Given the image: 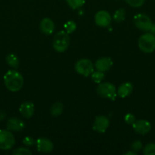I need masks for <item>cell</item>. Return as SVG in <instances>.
<instances>
[{"mask_svg":"<svg viewBox=\"0 0 155 155\" xmlns=\"http://www.w3.org/2000/svg\"><path fill=\"white\" fill-rule=\"evenodd\" d=\"M74 69L78 74L88 77L94 71V64L89 59L81 58L75 63Z\"/></svg>","mask_w":155,"mask_h":155,"instance_id":"5b68a950","label":"cell"},{"mask_svg":"<svg viewBox=\"0 0 155 155\" xmlns=\"http://www.w3.org/2000/svg\"><path fill=\"white\" fill-rule=\"evenodd\" d=\"M109 126V120L106 116L100 115L95 118L93 124V130L99 133H103L106 131Z\"/></svg>","mask_w":155,"mask_h":155,"instance_id":"9c48e42d","label":"cell"},{"mask_svg":"<svg viewBox=\"0 0 155 155\" xmlns=\"http://www.w3.org/2000/svg\"><path fill=\"white\" fill-rule=\"evenodd\" d=\"M113 19L115 22H122L126 19V11L124 8H118L113 15Z\"/></svg>","mask_w":155,"mask_h":155,"instance_id":"d6986e66","label":"cell"},{"mask_svg":"<svg viewBox=\"0 0 155 155\" xmlns=\"http://www.w3.org/2000/svg\"><path fill=\"white\" fill-rule=\"evenodd\" d=\"M134 131L139 135H146L151 130V124L146 120H138L132 124Z\"/></svg>","mask_w":155,"mask_h":155,"instance_id":"30bf717a","label":"cell"},{"mask_svg":"<svg viewBox=\"0 0 155 155\" xmlns=\"http://www.w3.org/2000/svg\"><path fill=\"white\" fill-rule=\"evenodd\" d=\"M64 110V104L61 101H56L50 107V114L54 117L60 116Z\"/></svg>","mask_w":155,"mask_h":155,"instance_id":"e0dca14e","label":"cell"},{"mask_svg":"<svg viewBox=\"0 0 155 155\" xmlns=\"http://www.w3.org/2000/svg\"><path fill=\"white\" fill-rule=\"evenodd\" d=\"M129 5L133 8H139L144 5L145 0H125Z\"/></svg>","mask_w":155,"mask_h":155,"instance_id":"d4e9b609","label":"cell"},{"mask_svg":"<svg viewBox=\"0 0 155 155\" xmlns=\"http://www.w3.org/2000/svg\"><path fill=\"white\" fill-rule=\"evenodd\" d=\"M22 142L23 144L27 147H31L36 144V141L34 140V139H33V138L30 137V136H26V137L23 139Z\"/></svg>","mask_w":155,"mask_h":155,"instance_id":"83f0119b","label":"cell"},{"mask_svg":"<svg viewBox=\"0 0 155 155\" xmlns=\"http://www.w3.org/2000/svg\"><path fill=\"white\" fill-rule=\"evenodd\" d=\"M40 30L46 35H50L55 30L54 22L50 18H45L40 23Z\"/></svg>","mask_w":155,"mask_h":155,"instance_id":"9a60e30c","label":"cell"},{"mask_svg":"<svg viewBox=\"0 0 155 155\" xmlns=\"http://www.w3.org/2000/svg\"><path fill=\"white\" fill-rule=\"evenodd\" d=\"M68 5L72 9H78L84 5L85 0H65Z\"/></svg>","mask_w":155,"mask_h":155,"instance_id":"44dd1931","label":"cell"},{"mask_svg":"<svg viewBox=\"0 0 155 155\" xmlns=\"http://www.w3.org/2000/svg\"><path fill=\"white\" fill-rule=\"evenodd\" d=\"M124 120L125 122L127 124H129V125H132V124L135 122L136 119H135V115L132 114V113H129L125 115Z\"/></svg>","mask_w":155,"mask_h":155,"instance_id":"4316f807","label":"cell"},{"mask_svg":"<svg viewBox=\"0 0 155 155\" xmlns=\"http://www.w3.org/2000/svg\"><path fill=\"white\" fill-rule=\"evenodd\" d=\"M138 48L144 53H152L155 51V35L146 33L141 35L138 39Z\"/></svg>","mask_w":155,"mask_h":155,"instance_id":"3957f363","label":"cell"},{"mask_svg":"<svg viewBox=\"0 0 155 155\" xmlns=\"http://www.w3.org/2000/svg\"><path fill=\"white\" fill-rule=\"evenodd\" d=\"M70 44V37L65 30L59 31L55 35L53 41V47L58 52H64L66 51Z\"/></svg>","mask_w":155,"mask_h":155,"instance_id":"7a4b0ae2","label":"cell"},{"mask_svg":"<svg viewBox=\"0 0 155 155\" xmlns=\"http://www.w3.org/2000/svg\"><path fill=\"white\" fill-rule=\"evenodd\" d=\"M150 33H152L153 35H155V24H153L152 28L151 30H150Z\"/></svg>","mask_w":155,"mask_h":155,"instance_id":"4dcf8cb0","label":"cell"},{"mask_svg":"<svg viewBox=\"0 0 155 155\" xmlns=\"http://www.w3.org/2000/svg\"><path fill=\"white\" fill-rule=\"evenodd\" d=\"M153 1H155V0H153Z\"/></svg>","mask_w":155,"mask_h":155,"instance_id":"1f68e13d","label":"cell"},{"mask_svg":"<svg viewBox=\"0 0 155 155\" xmlns=\"http://www.w3.org/2000/svg\"><path fill=\"white\" fill-rule=\"evenodd\" d=\"M12 154L14 155H31L32 152L30 149L24 147H20V148H15L12 151Z\"/></svg>","mask_w":155,"mask_h":155,"instance_id":"cb8c5ba5","label":"cell"},{"mask_svg":"<svg viewBox=\"0 0 155 155\" xmlns=\"http://www.w3.org/2000/svg\"><path fill=\"white\" fill-rule=\"evenodd\" d=\"M15 144V138L12 131L9 130H0V149L9 151Z\"/></svg>","mask_w":155,"mask_h":155,"instance_id":"8992f818","label":"cell"},{"mask_svg":"<svg viewBox=\"0 0 155 155\" xmlns=\"http://www.w3.org/2000/svg\"><path fill=\"white\" fill-rule=\"evenodd\" d=\"M37 151L42 153H50L53 150V143L48 139L39 138L36 141Z\"/></svg>","mask_w":155,"mask_h":155,"instance_id":"7c38bea8","label":"cell"},{"mask_svg":"<svg viewBox=\"0 0 155 155\" xmlns=\"http://www.w3.org/2000/svg\"><path fill=\"white\" fill-rule=\"evenodd\" d=\"M125 154L126 155H136V152H135V151H133L132 150H131V151L125 153Z\"/></svg>","mask_w":155,"mask_h":155,"instance_id":"f546056e","label":"cell"},{"mask_svg":"<svg viewBox=\"0 0 155 155\" xmlns=\"http://www.w3.org/2000/svg\"><path fill=\"white\" fill-rule=\"evenodd\" d=\"M97 93L102 98L114 100L117 96V89L111 83H100L97 88Z\"/></svg>","mask_w":155,"mask_h":155,"instance_id":"277c9868","label":"cell"},{"mask_svg":"<svg viewBox=\"0 0 155 155\" xmlns=\"http://www.w3.org/2000/svg\"><path fill=\"white\" fill-rule=\"evenodd\" d=\"M133 90V85L130 82H126L119 86L117 89V95L120 98H126L131 95Z\"/></svg>","mask_w":155,"mask_h":155,"instance_id":"2e32d148","label":"cell"},{"mask_svg":"<svg viewBox=\"0 0 155 155\" xmlns=\"http://www.w3.org/2000/svg\"><path fill=\"white\" fill-rule=\"evenodd\" d=\"M6 62L13 69H18V67H19V59L14 54H8L7 57H6Z\"/></svg>","mask_w":155,"mask_h":155,"instance_id":"ac0fdd59","label":"cell"},{"mask_svg":"<svg viewBox=\"0 0 155 155\" xmlns=\"http://www.w3.org/2000/svg\"><path fill=\"white\" fill-rule=\"evenodd\" d=\"M134 24L135 27L142 31H150L153 26L151 19L145 14L139 13L134 16Z\"/></svg>","mask_w":155,"mask_h":155,"instance_id":"52a82bcc","label":"cell"},{"mask_svg":"<svg viewBox=\"0 0 155 155\" xmlns=\"http://www.w3.org/2000/svg\"><path fill=\"white\" fill-rule=\"evenodd\" d=\"M112 64H113V62H112V59L110 58L103 57L97 59L96 61L95 64H94V68L97 71H102V72H106V71L110 70Z\"/></svg>","mask_w":155,"mask_h":155,"instance_id":"4fadbf2b","label":"cell"},{"mask_svg":"<svg viewBox=\"0 0 155 155\" xmlns=\"http://www.w3.org/2000/svg\"><path fill=\"white\" fill-rule=\"evenodd\" d=\"M91 79H92L93 81L96 83H100L104 79V72H102V71H94L92 74H91Z\"/></svg>","mask_w":155,"mask_h":155,"instance_id":"ffe728a7","label":"cell"},{"mask_svg":"<svg viewBox=\"0 0 155 155\" xmlns=\"http://www.w3.org/2000/svg\"><path fill=\"white\" fill-rule=\"evenodd\" d=\"M7 130L13 132H21L25 127V124L22 120L17 117L9 118L6 123Z\"/></svg>","mask_w":155,"mask_h":155,"instance_id":"8fae6325","label":"cell"},{"mask_svg":"<svg viewBox=\"0 0 155 155\" xmlns=\"http://www.w3.org/2000/svg\"><path fill=\"white\" fill-rule=\"evenodd\" d=\"M4 83L8 90L12 92H18L22 89L24 86V77L21 73L18 72L15 69L9 70L3 77Z\"/></svg>","mask_w":155,"mask_h":155,"instance_id":"6da1fadb","label":"cell"},{"mask_svg":"<svg viewBox=\"0 0 155 155\" xmlns=\"http://www.w3.org/2000/svg\"><path fill=\"white\" fill-rule=\"evenodd\" d=\"M6 117V114L4 110H0V122L4 120Z\"/></svg>","mask_w":155,"mask_h":155,"instance_id":"f1b7e54d","label":"cell"},{"mask_svg":"<svg viewBox=\"0 0 155 155\" xmlns=\"http://www.w3.org/2000/svg\"><path fill=\"white\" fill-rule=\"evenodd\" d=\"M64 27H65V31L68 34H71L76 30L77 24L74 21H68L64 24Z\"/></svg>","mask_w":155,"mask_h":155,"instance_id":"603a6c76","label":"cell"},{"mask_svg":"<svg viewBox=\"0 0 155 155\" xmlns=\"http://www.w3.org/2000/svg\"><path fill=\"white\" fill-rule=\"evenodd\" d=\"M143 154L144 155H155V143L150 142L143 148Z\"/></svg>","mask_w":155,"mask_h":155,"instance_id":"7402d4cb","label":"cell"},{"mask_svg":"<svg viewBox=\"0 0 155 155\" xmlns=\"http://www.w3.org/2000/svg\"><path fill=\"white\" fill-rule=\"evenodd\" d=\"M34 104L30 101H25L22 103L19 107V112L23 117L26 119L32 117L34 114Z\"/></svg>","mask_w":155,"mask_h":155,"instance_id":"5bb4252c","label":"cell"},{"mask_svg":"<svg viewBox=\"0 0 155 155\" xmlns=\"http://www.w3.org/2000/svg\"><path fill=\"white\" fill-rule=\"evenodd\" d=\"M94 21L97 26L101 27H106L110 24L112 18L109 13L106 11L100 10L96 13L94 16Z\"/></svg>","mask_w":155,"mask_h":155,"instance_id":"ba28073f","label":"cell"},{"mask_svg":"<svg viewBox=\"0 0 155 155\" xmlns=\"http://www.w3.org/2000/svg\"><path fill=\"white\" fill-rule=\"evenodd\" d=\"M142 142L139 140H136L134 141L133 142L131 145V150H132L135 152H138V151H141L142 149Z\"/></svg>","mask_w":155,"mask_h":155,"instance_id":"484cf974","label":"cell"}]
</instances>
